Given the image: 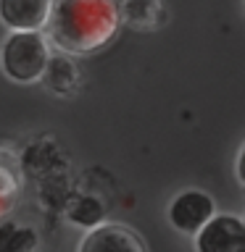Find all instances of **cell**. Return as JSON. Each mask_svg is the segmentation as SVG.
Listing matches in <instances>:
<instances>
[{
  "instance_id": "11",
  "label": "cell",
  "mask_w": 245,
  "mask_h": 252,
  "mask_svg": "<svg viewBox=\"0 0 245 252\" xmlns=\"http://www.w3.org/2000/svg\"><path fill=\"white\" fill-rule=\"evenodd\" d=\"M21 197V179L16 171V163L11 155L0 153V218H5L8 213L16 208Z\"/></svg>"
},
{
  "instance_id": "3",
  "label": "cell",
  "mask_w": 245,
  "mask_h": 252,
  "mask_svg": "<svg viewBox=\"0 0 245 252\" xmlns=\"http://www.w3.org/2000/svg\"><path fill=\"white\" fill-rule=\"evenodd\" d=\"M169 223L182 234L195 236L208 220L216 216V202L203 189H182V192L169 202Z\"/></svg>"
},
{
  "instance_id": "9",
  "label": "cell",
  "mask_w": 245,
  "mask_h": 252,
  "mask_svg": "<svg viewBox=\"0 0 245 252\" xmlns=\"http://www.w3.org/2000/svg\"><path fill=\"white\" fill-rule=\"evenodd\" d=\"M40 236L32 226L13 218L0 220V252H35Z\"/></svg>"
},
{
  "instance_id": "1",
  "label": "cell",
  "mask_w": 245,
  "mask_h": 252,
  "mask_svg": "<svg viewBox=\"0 0 245 252\" xmlns=\"http://www.w3.org/2000/svg\"><path fill=\"white\" fill-rule=\"evenodd\" d=\"M119 32L116 0H50L42 34L66 55H92Z\"/></svg>"
},
{
  "instance_id": "8",
  "label": "cell",
  "mask_w": 245,
  "mask_h": 252,
  "mask_svg": "<svg viewBox=\"0 0 245 252\" xmlns=\"http://www.w3.org/2000/svg\"><path fill=\"white\" fill-rule=\"evenodd\" d=\"M42 84L47 92L53 94H61V97H69L79 90V82H82V71L74 63V58L66 53H50V58L45 63V71H42Z\"/></svg>"
},
{
  "instance_id": "6",
  "label": "cell",
  "mask_w": 245,
  "mask_h": 252,
  "mask_svg": "<svg viewBox=\"0 0 245 252\" xmlns=\"http://www.w3.org/2000/svg\"><path fill=\"white\" fill-rule=\"evenodd\" d=\"M50 0H0V21L8 32H42Z\"/></svg>"
},
{
  "instance_id": "10",
  "label": "cell",
  "mask_w": 245,
  "mask_h": 252,
  "mask_svg": "<svg viewBox=\"0 0 245 252\" xmlns=\"http://www.w3.org/2000/svg\"><path fill=\"white\" fill-rule=\"evenodd\" d=\"M66 218L71 223L82 226V228H95L103 223V218H106V208H103V202L98 197L92 194H77L74 200L66 205Z\"/></svg>"
},
{
  "instance_id": "7",
  "label": "cell",
  "mask_w": 245,
  "mask_h": 252,
  "mask_svg": "<svg viewBox=\"0 0 245 252\" xmlns=\"http://www.w3.org/2000/svg\"><path fill=\"white\" fill-rule=\"evenodd\" d=\"M119 24H126L129 29L150 32L163 27L169 13H166L163 0H116Z\"/></svg>"
},
{
  "instance_id": "4",
  "label": "cell",
  "mask_w": 245,
  "mask_h": 252,
  "mask_svg": "<svg viewBox=\"0 0 245 252\" xmlns=\"http://www.w3.org/2000/svg\"><path fill=\"white\" fill-rule=\"evenodd\" d=\"M195 252H245V220L235 213H216L195 234Z\"/></svg>"
},
{
  "instance_id": "5",
  "label": "cell",
  "mask_w": 245,
  "mask_h": 252,
  "mask_svg": "<svg viewBox=\"0 0 245 252\" xmlns=\"http://www.w3.org/2000/svg\"><path fill=\"white\" fill-rule=\"evenodd\" d=\"M77 252H148L137 231L124 223H100L84 231Z\"/></svg>"
},
{
  "instance_id": "2",
  "label": "cell",
  "mask_w": 245,
  "mask_h": 252,
  "mask_svg": "<svg viewBox=\"0 0 245 252\" xmlns=\"http://www.w3.org/2000/svg\"><path fill=\"white\" fill-rule=\"evenodd\" d=\"M50 53L42 32H8L0 45V68L16 84H35L42 76Z\"/></svg>"
}]
</instances>
